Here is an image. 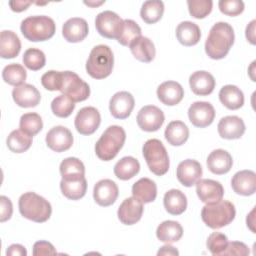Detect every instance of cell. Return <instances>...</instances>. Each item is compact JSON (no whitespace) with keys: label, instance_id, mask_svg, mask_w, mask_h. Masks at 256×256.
<instances>
[{"label":"cell","instance_id":"6da1fadb","mask_svg":"<svg viewBox=\"0 0 256 256\" xmlns=\"http://www.w3.org/2000/svg\"><path fill=\"white\" fill-rule=\"evenodd\" d=\"M234 39L232 26L227 22H217L211 27L205 41V52L211 59H222L230 51Z\"/></svg>","mask_w":256,"mask_h":256},{"label":"cell","instance_id":"7a4b0ae2","mask_svg":"<svg viewBox=\"0 0 256 256\" xmlns=\"http://www.w3.org/2000/svg\"><path fill=\"white\" fill-rule=\"evenodd\" d=\"M21 215L31 221L43 223L47 221L52 213L51 204L42 196L35 192H26L22 194L18 201Z\"/></svg>","mask_w":256,"mask_h":256},{"label":"cell","instance_id":"3957f363","mask_svg":"<svg viewBox=\"0 0 256 256\" xmlns=\"http://www.w3.org/2000/svg\"><path fill=\"white\" fill-rule=\"evenodd\" d=\"M125 140L126 133L121 126H109L95 144L97 157L103 161L112 160L123 147Z\"/></svg>","mask_w":256,"mask_h":256},{"label":"cell","instance_id":"277c9868","mask_svg":"<svg viewBox=\"0 0 256 256\" xmlns=\"http://www.w3.org/2000/svg\"><path fill=\"white\" fill-rule=\"evenodd\" d=\"M20 30L29 41H46L55 34L56 25L54 20L48 16L35 15L25 18L21 22Z\"/></svg>","mask_w":256,"mask_h":256},{"label":"cell","instance_id":"5b68a950","mask_svg":"<svg viewBox=\"0 0 256 256\" xmlns=\"http://www.w3.org/2000/svg\"><path fill=\"white\" fill-rule=\"evenodd\" d=\"M114 56L109 46L99 44L91 50L86 61L87 73L95 79L108 77L113 69Z\"/></svg>","mask_w":256,"mask_h":256},{"label":"cell","instance_id":"8992f818","mask_svg":"<svg viewBox=\"0 0 256 256\" xmlns=\"http://www.w3.org/2000/svg\"><path fill=\"white\" fill-rule=\"evenodd\" d=\"M236 215L234 204L228 200H220L206 204L201 211L203 222L212 229H219L230 224Z\"/></svg>","mask_w":256,"mask_h":256},{"label":"cell","instance_id":"52a82bcc","mask_svg":"<svg viewBox=\"0 0 256 256\" xmlns=\"http://www.w3.org/2000/svg\"><path fill=\"white\" fill-rule=\"evenodd\" d=\"M144 159L152 173L162 176L169 169V156L163 143L158 139L147 140L142 148Z\"/></svg>","mask_w":256,"mask_h":256},{"label":"cell","instance_id":"ba28073f","mask_svg":"<svg viewBox=\"0 0 256 256\" xmlns=\"http://www.w3.org/2000/svg\"><path fill=\"white\" fill-rule=\"evenodd\" d=\"M59 91L69 97L73 102L84 101L90 95L89 85L72 71H62Z\"/></svg>","mask_w":256,"mask_h":256},{"label":"cell","instance_id":"9c48e42d","mask_svg":"<svg viewBox=\"0 0 256 256\" xmlns=\"http://www.w3.org/2000/svg\"><path fill=\"white\" fill-rule=\"evenodd\" d=\"M124 26L120 16L110 10L100 12L95 18V27L97 32L108 39H118Z\"/></svg>","mask_w":256,"mask_h":256},{"label":"cell","instance_id":"30bf717a","mask_svg":"<svg viewBox=\"0 0 256 256\" xmlns=\"http://www.w3.org/2000/svg\"><path fill=\"white\" fill-rule=\"evenodd\" d=\"M101 116L99 111L92 106L83 107L75 117V128L82 135H91L99 127Z\"/></svg>","mask_w":256,"mask_h":256},{"label":"cell","instance_id":"8fae6325","mask_svg":"<svg viewBox=\"0 0 256 256\" xmlns=\"http://www.w3.org/2000/svg\"><path fill=\"white\" fill-rule=\"evenodd\" d=\"M136 120L140 129L147 132H154L163 125L165 116L163 111L157 106L146 105L139 110Z\"/></svg>","mask_w":256,"mask_h":256},{"label":"cell","instance_id":"7c38bea8","mask_svg":"<svg viewBox=\"0 0 256 256\" xmlns=\"http://www.w3.org/2000/svg\"><path fill=\"white\" fill-rule=\"evenodd\" d=\"M190 122L198 128L209 126L215 117V109L211 103L206 101H196L188 109Z\"/></svg>","mask_w":256,"mask_h":256},{"label":"cell","instance_id":"4fadbf2b","mask_svg":"<svg viewBox=\"0 0 256 256\" xmlns=\"http://www.w3.org/2000/svg\"><path fill=\"white\" fill-rule=\"evenodd\" d=\"M46 144L55 152H63L71 148L73 135L68 128L61 125L55 126L47 132Z\"/></svg>","mask_w":256,"mask_h":256},{"label":"cell","instance_id":"5bb4252c","mask_svg":"<svg viewBox=\"0 0 256 256\" xmlns=\"http://www.w3.org/2000/svg\"><path fill=\"white\" fill-rule=\"evenodd\" d=\"M135 105L134 97L128 91L115 93L109 102L111 115L117 119H126L132 112Z\"/></svg>","mask_w":256,"mask_h":256},{"label":"cell","instance_id":"9a60e30c","mask_svg":"<svg viewBox=\"0 0 256 256\" xmlns=\"http://www.w3.org/2000/svg\"><path fill=\"white\" fill-rule=\"evenodd\" d=\"M196 193L199 199L206 204L220 201L224 195L222 184L212 179H200L196 182Z\"/></svg>","mask_w":256,"mask_h":256},{"label":"cell","instance_id":"2e32d148","mask_svg":"<svg viewBox=\"0 0 256 256\" xmlns=\"http://www.w3.org/2000/svg\"><path fill=\"white\" fill-rule=\"evenodd\" d=\"M178 181L185 187H191L202 176L201 164L194 159H186L179 163L176 171Z\"/></svg>","mask_w":256,"mask_h":256},{"label":"cell","instance_id":"e0dca14e","mask_svg":"<svg viewBox=\"0 0 256 256\" xmlns=\"http://www.w3.org/2000/svg\"><path fill=\"white\" fill-rule=\"evenodd\" d=\"M143 214V203L135 197H128L120 204L117 215L119 220L125 225L137 223Z\"/></svg>","mask_w":256,"mask_h":256},{"label":"cell","instance_id":"ac0fdd59","mask_svg":"<svg viewBox=\"0 0 256 256\" xmlns=\"http://www.w3.org/2000/svg\"><path fill=\"white\" fill-rule=\"evenodd\" d=\"M119 194L117 184L110 179H102L98 181L93 189V197L95 202L103 207L112 205Z\"/></svg>","mask_w":256,"mask_h":256},{"label":"cell","instance_id":"d6986e66","mask_svg":"<svg viewBox=\"0 0 256 256\" xmlns=\"http://www.w3.org/2000/svg\"><path fill=\"white\" fill-rule=\"evenodd\" d=\"M12 97L15 103L23 108L35 107L41 100V95L38 89L31 84H21L15 86L12 90Z\"/></svg>","mask_w":256,"mask_h":256},{"label":"cell","instance_id":"ffe728a7","mask_svg":"<svg viewBox=\"0 0 256 256\" xmlns=\"http://www.w3.org/2000/svg\"><path fill=\"white\" fill-rule=\"evenodd\" d=\"M87 21L80 17H73L68 19L62 27V35L66 41L77 43L86 38L88 35Z\"/></svg>","mask_w":256,"mask_h":256},{"label":"cell","instance_id":"44dd1931","mask_svg":"<svg viewBox=\"0 0 256 256\" xmlns=\"http://www.w3.org/2000/svg\"><path fill=\"white\" fill-rule=\"evenodd\" d=\"M60 189L66 198L70 200H78L86 194V178L83 175L64 177L60 182Z\"/></svg>","mask_w":256,"mask_h":256},{"label":"cell","instance_id":"7402d4cb","mask_svg":"<svg viewBox=\"0 0 256 256\" xmlns=\"http://www.w3.org/2000/svg\"><path fill=\"white\" fill-rule=\"evenodd\" d=\"M231 186L235 193L243 196H250L256 190V174L252 170H241L234 174Z\"/></svg>","mask_w":256,"mask_h":256},{"label":"cell","instance_id":"603a6c76","mask_svg":"<svg viewBox=\"0 0 256 256\" xmlns=\"http://www.w3.org/2000/svg\"><path fill=\"white\" fill-rule=\"evenodd\" d=\"M217 130L224 139H239L245 132V124L238 116H225L219 121Z\"/></svg>","mask_w":256,"mask_h":256},{"label":"cell","instance_id":"cb8c5ba5","mask_svg":"<svg viewBox=\"0 0 256 256\" xmlns=\"http://www.w3.org/2000/svg\"><path fill=\"white\" fill-rule=\"evenodd\" d=\"M215 84L213 75L204 70L196 71L189 77L190 88L196 95L206 96L211 94L215 88Z\"/></svg>","mask_w":256,"mask_h":256},{"label":"cell","instance_id":"d4e9b609","mask_svg":"<svg viewBox=\"0 0 256 256\" xmlns=\"http://www.w3.org/2000/svg\"><path fill=\"white\" fill-rule=\"evenodd\" d=\"M157 97L165 105L174 106L184 97L183 87L176 81H165L157 88Z\"/></svg>","mask_w":256,"mask_h":256},{"label":"cell","instance_id":"484cf974","mask_svg":"<svg viewBox=\"0 0 256 256\" xmlns=\"http://www.w3.org/2000/svg\"><path fill=\"white\" fill-rule=\"evenodd\" d=\"M232 165V156L229 152L223 149L213 150L207 158V167L213 174H225L230 171Z\"/></svg>","mask_w":256,"mask_h":256},{"label":"cell","instance_id":"4316f807","mask_svg":"<svg viewBox=\"0 0 256 256\" xmlns=\"http://www.w3.org/2000/svg\"><path fill=\"white\" fill-rule=\"evenodd\" d=\"M130 51L133 56L141 62H151L155 57V46L154 43L144 36H140L131 42L129 45Z\"/></svg>","mask_w":256,"mask_h":256},{"label":"cell","instance_id":"83f0119b","mask_svg":"<svg viewBox=\"0 0 256 256\" xmlns=\"http://www.w3.org/2000/svg\"><path fill=\"white\" fill-rule=\"evenodd\" d=\"M21 50V41L17 34L3 30L0 34V56L4 59L15 58Z\"/></svg>","mask_w":256,"mask_h":256},{"label":"cell","instance_id":"f1b7e54d","mask_svg":"<svg viewBox=\"0 0 256 256\" xmlns=\"http://www.w3.org/2000/svg\"><path fill=\"white\" fill-rule=\"evenodd\" d=\"M176 37L184 46L196 45L201 38L199 26L191 21H183L176 28Z\"/></svg>","mask_w":256,"mask_h":256},{"label":"cell","instance_id":"f546056e","mask_svg":"<svg viewBox=\"0 0 256 256\" xmlns=\"http://www.w3.org/2000/svg\"><path fill=\"white\" fill-rule=\"evenodd\" d=\"M220 102L230 110H237L244 104V94L235 85H225L219 91Z\"/></svg>","mask_w":256,"mask_h":256},{"label":"cell","instance_id":"4dcf8cb0","mask_svg":"<svg viewBox=\"0 0 256 256\" xmlns=\"http://www.w3.org/2000/svg\"><path fill=\"white\" fill-rule=\"evenodd\" d=\"M133 197L142 203H150L156 199L157 186L155 182L149 178H141L132 186Z\"/></svg>","mask_w":256,"mask_h":256},{"label":"cell","instance_id":"1f68e13d","mask_svg":"<svg viewBox=\"0 0 256 256\" xmlns=\"http://www.w3.org/2000/svg\"><path fill=\"white\" fill-rule=\"evenodd\" d=\"M163 204L166 211L171 215H180L187 208V198L182 191L171 189L165 193Z\"/></svg>","mask_w":256,"mask_h":256},{"label":"cell","instance_id":"d6a6232c","mask_svg":"<svg viewBox=\"0 0 256 256\" xmlns=\"http://www.w3.org/2000/svg\"><path fill=\"white\" fill-rule=\"evenodd\" d=\"M164 136L172 146H180L188 140L189 129L184 122L175 120L167 125Z\"/></svg>","mask_w":256,"mask_h":256},{"label":"cell","instance_id":"836d02e7","mask_svg":"<svg viewBox=\"0 0 256 256\" xmlns=\"http://www.w3.org/2000/svg\"><path fill=\"white\" fill-rule=\"evenodd\" d=\"M183 235V228L179 222L166 220L162 222L156 230L157 238L167 244L177 242Z\"/></svg>","mask_w":256,"mask_h":256},{"label":"cell","instance_id":"e575fe53","mask_svg":"<svg viewBox=\"0 0 256 256\" xmlns=\"http://www.w3.org/2000/svg\"><path fill=\"white\" fill-rule=\"evenodd\" d=\"M140 170L139 161L132 156L121 158L114 166V174L120 180H129L138 174Z\"/></svg>","mask_w":256,"mask_h":256},{"label":"cell","instance_id":"d590c367","mask_svg":"<svg viewBox=\"0 0 256 256\" xmlns=\"http://www.w3.org/2000/svg\"><path fill=\"white\" fill-rule=\"evenodd\" d=\"M164 13V3L160 0H148L142 4L140 16L147 24L158 22Z\"/></svg>","mask_w":256,"mask_h":256},{"label":"cell","instance_id":"8d00e7d4","mask_svg":"<svg viewBox=\"0 0 256 256\" xmlns=\"http://www.w3.org/2000/svg\"><path fill=\"white\" fill-rule=\"evenodd\" d=\"M7 146L14 153H23L27 151L32 144V136L22 130H13L7 137Z\"/></svg>","mask_w":256,"mask_h":256},{"label":"cell","instance_id":"74e56055","mask_svg":"<svg viewBox=\"0 0 256 256\" xmlns=\"http://www.w3.org/2000/svg\"><path fill=\"white\" fill-rule=\"evenodd\" d=\"M26 77H27L26 70L21 64H18V63L8 64L7 66L4 67L2 71V78L9 85L18 86V85L24 84Z\"/></svg>","mask_w":256,"mask_h":256},{"label":"cell","instance_id":"f35d334b","mask_svg":"<svg viewBox=\"0 0 256 256\" xmlns=\"http://www.w3.org/2000/svg\"><path fill=\"white\" fill-rule=\"evenodd\" d=\"M19 128L26 134L33 137L37 133H39L43 128L42 118L40 117L39 114L34 112L25 113L20 118Z\"/></svg>","mask_w":256,"mask_h":256},{"label":"cell","instance_id":"ab89813d","mask_svg":"<svg viewBox=\"0 0 256 256\" xmlns=\"http://www.w3.org/2000/svg\"><path fill=\"white\" fill-rule=\"evenodd\" d=\"M75 108V102H73L69 97L61 94L55 97L51 103V110L54 115L61 118H66L70 116Z\"/></svg>","mask_w":256,"mask_h":256},{"label":"cell","instance_id":"60d3db41","mask_svg":"<svg viewBox=\"0 0 256 256\" xmlns=\"http://www.w3.org/2000/svg\"><path fill=\"white\" fill-rule=\"evenodd\" d=\"M23 63L28 69L37 71L45 66L46 57L40 49L29 48L23 54Z\"/></svg>","mask_w":256,"mask_h":256},{"label":"cell","instance_id":"b9f144b4","mask_svg":"<svg viewBox=\"0 0 256 256\" xmlns=\"http://www.w3.org/2000/svg\"><path fill=\"white\" fill-rule=\"evenodd\" d=\"M123 22V30L117 41L123 46H129L132 41L141 36V28L135 21L131 19H125Z\"/></svg>","mask_w":256,"mask_h":256},{"label":"cell","instance_id":"7bdbcfd3","mask_svg":"<svg viewBox=\"0 0 256 256\" xmlns=\"http://www.w3.org/2000/svg\"><path fill=\"white\" fill-rule=\"evenodd\" d=\"M60 174L62 178L69 176H85V167L81 160L76 157H68L60 164Z\"/></svg>","mask_w":256,"mask_h":256},{"label":"cell","instance_id":"ee69618b","mask_svg":"<svg viewBox=\"0 0 256 256\" xmlns=\"http://www.w3.org/2000/svg\"><path fill=\"white\" fill-rule=\"evenodd\" d=\"M187 5L192 17L203 19L211 13L213 2L211 0H188Z\"/></svg>","mask_w":256,"mask_h":256},{"label":"cell","instance_id":"f6af8a7d","mask_svg":"<svg viewBox=\"0 0 256 256\" xmlns=\"http://www.w3.org/2000/svg\"><path fill=\"white\" fill-rule=\"evenodd\" d=\"M228 238L225 234L220 232H213L207 238V248L212 255H221L226 249Z\"/></svg>","mask_w":256,"mask_h":256},{"label":"cell","instance_id":"bcb514c9","mask_svg":"<svg viewBox=\"0 0 256 256\" xmlns=\"http://www.w3.org/2000/svg\"><path fill=\"white\" fill-rule=\"evenodd\" d=\"M62 71L50 70L44 73L41 77L42 86L49 91H59L61 86Z\"/></svg>","mask_w":256,"mask_h":256},{"label":"cell","instance_id":"7dc6e473","mask_svg":"<svg viewBox=\"0 0 256 256\" xmlns=\"http://www.w3.org/2000/svg\"><path fill=\"white\" fill-rule=\"evenodd\" d=\"M218 6L220 11L228 16H237L244 10V2L241 0H220Z\"/></svg>","mask_w":256,"mask_h":256},{"label":"cell","instance_id":"c3c4849f","mask_svg":"<svg viewBox=\"0 0 256 256\" xmlns=\"http://www.w3.org/2000/svg\"><path fill=\"white\" fill-rule=\"evenodd\" d=\"M249 254V248L248 246L239 241H232L228 242L226 249L223 251L221 255H240V256H246Z\"/></svg>","mask_w":256,"mask_h":256},{"label":"cell","instance_id":"681fc988","mask_svg":"<svg viewBox=\"0 0 256 256\" xmlns=\"http://www.w3.org/2000/svg\"><path fill=\"white\" fill-rule=\"evenodd\" d=\"M33 255L40 256V255H55L57 252L54 246L47 241H37L33 245Z\"/></svg>","mask_w":256,"mask_h":256},{"label":"cell","instance_id":"f907efd6","mask_svg":"<svg viewBox=\"0 0 256 256\" xmlns=\"http://www.w3.org/2000/svg\"><path fill=\"white\" fill-rule=\"evenodd\" d=\"M13 213V205L11 200L6 196H0V221L9 220Z\"/></svg>","mask_w":256,"mask_h":256},{"label":"cell","instance_id":"816d5d0a","mask_svg":"<svg viewBox=\"0 0 256 256\" xmlns=\"http://www.w3.org/2000/svg\"><path fill=\"white\" fill-rule=\"evenodd\" d=\"M32 4L31 1H21V0H15V1H9V6L12 11L15 12H22L26 10L30 5Z\"/></svg>","mask_w":256,"mask_h":256},{"label":"cell","instance_id":"f5cc1de1","mask_svg":"<svg viewBox=\"0 0 256 256\" xmlns=\"http://www.w3.org/2000/svg\"><path fill=\"white\" fill-rule=\"evenodd\" d=\"M7 255H11V256H15V255H20V256H26L27 255V251L25 249L24 246L20 245V244H12L8 247L7 251H6Z\"/></svg>","mask_w":256,"mask_h":256},{"label":"cell","instance_id":"db71d44e","mask_svg":"<svg viewBox=\"0 0 256 256\" xmlns=\"http://www.w3.org/2000/svg\"><path fill=\"white\" fill-rule=\"evenodd\" d=\"M255 23H256V20H252L246 27V38L247 40L251 43V44H255L256 41H255Z\"/></svg>","mask_w":256,"mask_h":256},{"label":"cell","instance_id":"11a10c76","mask_svg":"<svg viewBox=\"0 0 256 256\" xmlns=\"http://www.w3.org/2000/svg\"><path fill=\"white\" fill-rule=\"evenodd\" d=\"M179 254V252H178V250L176 249V248H174L173 246H171V245H164V246H162L160 249H159V251L157 252V255H178Z\"/></svg>","mask_w":256,"mask_h":256},{"label":"cell","instance_id":"9f6ffc18","mask_svg":"<svg viewBox=\"0 0 256 256\" xmlns=\"http://www.w3.org/2000/svg\"><path fill=\"white\" fill-rule=\"evenodd\" d=\"M105 1H99V2H93V1H84V3L88 6H91V7H95V6H99L101 4H103Z\"/></svg>","mask_w":256,"mask_h":256}]
</instances>
